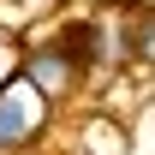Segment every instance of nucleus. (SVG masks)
Here are the masks:
<instances>
[{
	"label": "nucleus",
	"mask_w": 155,
	"mask_h": 155,
	"mask_svg": "<svg viewBox=\"0 0 155 155\" xmlns=\"http://www.w3.org/2000/svg\"><path fill=\"white\" fill-rule=\"evenodd\" d=\"M18 78L36 90L42 101H54V107H66V101L90 84V78H84V66L72 60V48L54 36V24H42L36 36L18 42Z\"/></svg>",
	"instance_id": "nucleus-1"
},
{
	"label": "nucleus",
	"mask_w": 155,
	"mask_h": 155,
	"mask_svg": "<svg viewBox=\"0 0 155 155\" xmlns=\"http://www.w3.org/2000/svg\"><path fill=\"white\" fill-rule=\"evenodd\" d=\"M54 101H42L30 84H24L18 72L0 84V155H30L48 137V125H54Z\"/></svg>",
	"instance_id": "nucleus-2"
},
{
	"label": "nucleus",
	"mask_w": 155,
	"mask_h": 155,
	"mask_svg": "<svg viewBox=\"0 0 155 155\" xmlns=\"http://www.w3.org/2000/svg\"><path fill=\"white\" fill-rule=\"evenodd\" d=\"M119 30H125V66H155V6H125Z\"/></svg>",
	"instance_id": "nucleus-3"
},
{
	"label": "nucleus",
	"mask_w": 155,
	"mask_h": 155,
	"mask_svg": "<svg viewBox=\"0 0 155 155\" xmlns=\"http://www.w3.org/2000/svg\"><path fill=\"white\" fill-rule=\"evenodd\" d=\"M12 72H18V36H6V30H0V84H6Z\"/></svg>",
	"instance_id": "nucleus-4"
},
{
	"label": "nucleus",
	"mask_w": 155,
	"mask_h": 155,
	"mask_svg": "<svg viewBox=\"0 0 155 155\" xmlns=\"http://www.w3.org/2000/svg\"><path fill=\"white\" fill-rule=\"evenodd\" d=\"M131 0H78V12H125Z\"/></svg>",
	"instance_id": "nucleus-5"
},
{
	"label": "nucleus",
	"mask_w": 155,
	"mask_h": 155,
	"mask_svg": "<svg viewBox=\"0 0 155 155\" xmlns=\"http://www.w3.org/2000/svg\"><path fill=\"white\" fill-rule=\"evenodd\" d=\"M72 155H96V149H90V143H84V149H72Z\"/></svg>",
	"instance_id": "nucleus-6"
}]
</instances>
